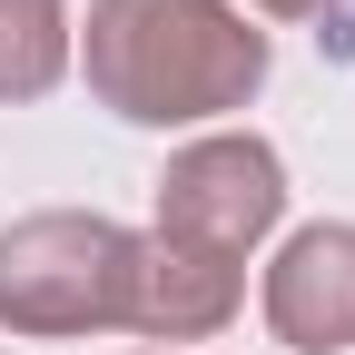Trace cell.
Masks as SVG:
<instances>
[{"instance_id": "8992f818", "label": "cell", "mask_w": 355, "mask_h": 355, "mask_svg": "<svg viewBox=\"0 0 355 355\" xmlns=\"http://www.w3.org/2000/svg\"><path fill=\"white\" fill-rule=\"evenodd\" d=\"M69 79V0H0V109Z\"/></svg>"}, {"instance_id": "3957f363", "label": "cell", "mask_w": 355, "mask_h": 355, "mask_svg": "<svg viewBox=\"0 0 355 355\" xmlns=\"http://www.w3.org/2000/svg\"><path fill=\"white\" fill-rule=\"evenodd\" d=\"M286 217V158L257 139V128H207L158 168V227L168 247H198V257H227L247 266V247Z\"/></svg>"}, {"instance_id": "7a4b0ae2", "label": "cell", "mask_w": 355, "mask_h": 355, "mask_svg": "<svg viewBox=\"0 0 355 355\" xmlns=\"http://www.w3.org/2000/svg\"><path fill=\"white\" fill-rule=\"evenodd\" d=\"M128 286H139V227L99 207H40L0 227V326L69 345L128 326Z\"/></svg>"}, {"instance_id": "6da1fadb", "label": "cell", "mask_w": 355, "mask_h": 355, "mask_svg": "<svg viewBox=\"0 0 355 355\" xmlns=\"http://www.w3.org/2000/svg\"><path fill=\"white\" fill-rule=\"evenodd\" d=\"M69 60L128 128H207L266 89V30L237 0H89Z\"/></svg>"}, {"instance_id": "52a82bcc", "label": "cell", "mask_w": 355, "mask_h": 355, "mask_svg": "<svg viewBox=\"0 0 355 355\" xmlns=\"http://www.w3.org/2000/svg\"><path fill=\"white\" fill-rule=\"evenodd\" d=\"M247 10H266V20H326V10H345V0H247Z\"/></svg>"}, {"instance_id": "277c9868", "label": "cell", "mask_w": 355, "mask_h": 355, "mask_svg": "<svg viewBox=\"0 0 355 355\" xmlns=\"http://www.w3.org/2000/svg\"><path fill=\"white\" fill-rule=\"evenodd\" d=\"M266 326L296 355H345L355 345V227L316 217L266 257Z\"/></svg>"}, {"instance_id": "5b68a950", "label": "cell", "mask_w": 355, "mask_h": 355, "mask_svg": "<svg viewBox=\"0 0 355 355\" xmlns=\"http://www.w3.org/2000/svg\"><path fill=\"white\" fill-rule=\"evenodd\" d=\"M237 306H247V266L198 257V247H168V237H139L128 336H148V345H207V336L237 326Z\"/></svg>"}]
</instances>
